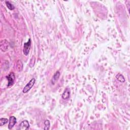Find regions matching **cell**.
<instances>
[{
	"instance_id": "6da1fadb",
	"label": "cell",
	"mask_w": 130,
	"mask_h": 130,
	"mask_svg": "<svg viewBox=\"0 0 130 130\" xmlns=\"http://www.w3.org/2000/svg\"><path fill=\"white\" fill-rule=\"evenodd\" d=\"M35 82H36L35 79L34 78H32L31 79V80L28 82L26 86L24 87L23 91V93L24 94H26L28 93V92L29 91L31 88L33 87L35 83Z\"/></svg>"
},
{
	"instance_id": "7a4b0ae2",
	"label": "cell",
	"mask_w": 130,
	"mask_h": 130,
	"mask_svg": "<svg viewBox=\"0 0 130 130\" xmlns=\"http://www.w3.org/2000/svg\"><path fill=\"white\" fill-rule=\"evenodd\" d=\"M31 47V40L29 39L27 42L24 44V53L25 55L27 56L30 52Z\"/></svg>"
},
{
	"instance_id": "3957f363",
	"label": "cell",
	"mask_w": 130,
	"mask_h": 130,
	"mask_svg": "<svg viewBox=\"0 0 130 130\" xmlns=\"http://www.w3.org/2000/svg\"><path fill=\"white\" fill-rule=\"evenodd\" d=\"M6 78L8 81V87H10L13 85L15 80V75L13 72H11L8 76H6Z\"/></svg>"
},
{
	"instance_id": "277c9868",
	"label": "cell",
	"mask_w": 130,
	"mask_h": 130,
	"mask_svg": "<svg viewBox=\"0 0 130 130\" xmlns=\"http://www.w3.org/2000/svg\"><path fill=\"white\" fill-rule=\"evenodd\" d=\"M30 126L27 120H24L22 122L20 125V128L19 129L21 130H27L30 129Z\"/></svg>"
},
{
	"instance_id": "5b68a950",
	"label": "cell",
	"mask_w": 130,
	"mask_h": 130,
	"mask_svg": "<svg viewBox=\"0 0 130 130\" xmlns=\"http://www.w3.org/2000/svg\"><path fill=\"white\" fill-rule=\"evenodd\" d=\"M17 120L16 118L14 116H11L9 118V122L8 125V129L9 130H11L13 128L14 125L16 123Z\"/></svg>"
},
{
	"instance_id": "8992f818",
	"label": "cell",
	"mask_w": 130,
	"mask_h": 130,
	"mask_svg": "<svg viewBox=\"0 0 130 130\" xmlns=\"http://www.w3.org/2000/svg\"><path fill=\"white\" fill-rule=\"evenodd\" d=\"M70 96V90L68 88H66V90L64 91V93L62 95V98L64 100H68Z\"/></svg>"
},
{
	"instance_id": "52a82bcc",
	"label": "cell",
	"mask_w": 130,
	"mask_h": 130,
	"mask_svg": "<svg viewBox=\"0 0 130 130\" xmlns=\"http://www.w3.org/2000/svg\"><path fill=\"white\" fill-rule=\"evenodd\" d=\"M60 75H61V74H60V72L59 71H56L55 72V75H54V76H53L52 79L51 80V83L52 84H55L56 82V81L59 80V79L60 76Z\"/></svg>"
},
{
	"instance_id": "ba28073f",
	"label": "cell",
	"mask_w": 130,
	"mask_h": 130,
	"mask_svg": "<svg viewBox=\"0 0 130 130\" xmlns=\"http://www.w3.org/2000/svg\"><path fill=\"white\" fill-rule=\"evenodd\" d=\"M9 46V43L6 40H4L1 42V48L3 51H6Z\"/></svg>"
},
{
	"instance_id": "9c48e42d",
	"label": "cell",
	"mask_w": 130,
	"mask_h": 130,
	"mask_svg": "<svg viewBox=\"0 0 130 130\" xmlns=\"http://www.w3.org/2000/svg\"><path fill=\"white\" fill-rule=\"evenodd\" d=\"M116 78L120 82H125V78L124 76L120 73L118 74L116 76Z\"/></svg>"
},
{
	"instance_id": "30bf717a",
	"label": "cell",
	"mask_w": 130,
	"mask_h": 130,
	"mask_svg": "<svg viewBox=\"0 0 130 130\" xmlns=\"http://www.w3.org/2000/svg\"><path fill=\"white\" fill-rule=\"evenodd\" d=\"M16 65H17L16 67H17L18 71L20 72V71H22V70H23V63H21V61H20V60H18L17 62Z\"/></svg>"
},
{
	"instance_id": "8fae6325",
	"label": "cell",
	"mask_w": 130,
	"mask_h": 130,
	"mask_svg": "<svg viewBox=\"0 0 130 130\" xmlns=\"http://www.w3.org/2000/svg\"><path fill=\"white\" fill-rule=\"evenodd\" d=\"M44 130H48L50 129V122L48 120H46L44 122Z\"/></svg>"
},
{
	"instance_id": "7c38bea8",
	"label": "cell",
	"mask_w": 130,
	"mask_h": 130,
	"mask_svg": "<svg viewBox=\"0 0 130 130\" xmlns=\"http://www.w3.org/2000/svg\"><path fill=\"white\" fill-rule=\"evenodd\" d=\"M6 6H7V8L9 9V10H13L14 9L15 7L14 6L12 5V4H11L10 2L9 1H6Z\"/></svg>"
},
{
	"instance_id": "4fadbf2b",
	"label": "cell",
	"mask_w": 130,
	"mask_h": 130,
	"mask_svg": "<svg viewBox=\"0 0 130 130\" xmlns=\"http://www.w3.org/2000/svg\"><path fill=\"white\" fill-rule=\"evenodd\" d=\"M8 122V119L7 118H1L0 120V126H3L6 125Z\"/></svg>"
},
{
	"instance_id": "5bb4252c",
	"label": "cell",
	"mask_w": 130,
	"mask_h": 130,
	"mask_svg": "<svg viewBox=\"0 0 130 130\" xmlns=\"http://www.w3.org/2000/svg\"><path fill=\"white\" fill-rule=\"evenodd\" d=\"M35 61H36V58L35 56H33L32 58L30 60V62L29 63V66L31 68L33 67L34 66L35 63Z\"/></svg>"
}]
</instances>
